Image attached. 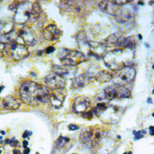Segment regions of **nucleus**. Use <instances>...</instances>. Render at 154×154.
<instances>
[{
	"instance_id": "45",
	"label": "nucleus",
	"mask_w": 154,
	"mask_h": 154,
	"mask_svg": "<svg viewBox=\"0 0 154 154\" xmlns=\"http://www.w3.org/2000/svg\"><path fill=\"white\" fill-rule=\"evenodd\" d=\"M4 88V86H0V93L1 92L2 90Z\"/></svg>"
},
{
	"instance_id": "32",
	"label": "nucleus",
	"mask_w": 154,
	"mask_h": 154,
	"mask_svg": "<svg viewBox=\"0 0 154 154\" xmlns=\"http://www.w3.org/2000/svg\"><path fill=\"white\" fill-rule=\"evenodd\" d=\"M5 49V45L0 43V58L3 56Z\"/></svg>"
},
{
	"instance_id": "48",
	"label": "nucleus",
	"mask_w": 154,
	"mask_h": 154,
	"mask_svg": "<svg viewBox=\"0 0 154 154\" xmlns=\"http://www.w3.org/2000/svg\"><path fill=\"white\" fill-rule=\"evenodd\" d=\"M2 151L0 150V154H1V153Z\"/></svg>"
},
{
	"instance_id": "47",
	"label": "nucleus",
	"mask_w": 154,
	"mask_h": 154,
	"mask_svg": "<svg viewBox=\"0 0 154 154\" xmlns=\"http://www.w3.org/2000/svg\"><path fill=\"white\" fill-rule=\"evenodd\" d=\"M1 133H2V135H4V134H5V131H2Z\"/></svg>"
},
{
	"instance_id": "24",
	"label": "nucleus",
	"mask_w": 154,
	"mask_h": 154,
	"mask_svg": "<svg viewBox=\"0 0 154 154\" xmlns=\"http://www.w3.org/2000/svg\"><path fill=\"white\" fill-rule=\"evenodd\" d=\"M104 95L105 99L108 100H112L118 98L117 85H111L106 87L104 90Z\"/></svg>"
},
{
	"instance_id": "17",
	"label": "nucleus",
	"mask_w": 154,
	"mask_h": 154,
	"mask_svg": "<svg viewBox=\"0 0 154 154\" xmlns=\"http://www.w3.org/2000/svg\"><path fill=\"white\" fill-rule=\"evenodd\" d=\"M49 97V100L52 106L56 109L62 107L66 97V92L64 89L54 91Z\"/></svg>"
},
{
	"instance_id": "6",
	"label": "nucleus",
	"mask_w": 154,
	"mask_h": 154,
	"mask_svg": "<svg viewBox=\"0 0 154 154\" xmlns=\"http://www.w3.org/2000/svg\"><path fill=\"white\" fill-rule=\"evenodd\" d=\"M136 71L131 66L123 67L112 73V82L115 85L125 86L130 84L135 78Z\"/></svg>"
},
{
	"instance_id": "14",
	"label": "nucleus",
	"mask_w": 154,
	"mask_h": 154,
	"mask_svg": "<svg viewBox=\"0 0 154 154\" xmlns=\"http://www.w3.org/2000/svg\"><path fill=\"white\" fill-rule=\"evenodd\" d=\"M91 106V101L85 96H79L76 97L74 102L72 111L74 113H83L85 112Z\"/></svg>"
},
{
	"instance_id": "37",
	"label": "nucleus",
	"mask_w": 154,
	"mask_h": 154,
	"mask_svg": "<svg viewBox=\"0 0 154 154\" xmlns=\"http://www.w3.org/2000/svg\"><path fill=\"white\" fill-rule=\"evenodd\" d=\"M28 142L27 141H26V140H24V141H23V146H24V147H26L27 146H28Z\"/></svg>"
},
{
	"instance_id": "9",
	"label": "nucleus",
	"mask_w": 154,
	"mask_h": 154,
	"mask_svg": "<svg viewBox=\"0 0 154 154\" xmlns=\"http://www.w3.org/2000/svg\"><path fill=\"white\" fill-rule=\"evenodd\" d=\"M32 3L29 1H23L16 11L14 22L19 25H25L31 18Z\"/></svg>"
},
{
	"instance_id": "16",
	"label": "nucleus",
	"mask_w": 154,
	"mask_h": 154,
	"mask_svg": "<svg viewBox=\"0 0 154 154\" xmlns=\"http://www.w3.org/2000/svg\"><path fill=\"white\" fill-rule=\"evenodd\" d=\"M43 34L45 39L48 41H54L59 39L63 33L55 25H50L44 29Z\"/></svg>"
},
{
	"instance_id": "7",
	"label": "nucleus",
	"mask_w": 154,
	"mask_h": 154,
	"mask_svg": "<svg viewBox=\"0 0 154 154\" xmlns=\"http://www.w3.org/2000/svg\"><path fill=\"white\" fill-rule=\"evenodd\" d=\"M59 7L62 12L72 13L78 17L84 16L87 9L85 2L81 1H62Z\"/></svg>"
},
{
	"instance_id": "34",
	"label": "nucleus",
	"mask_w": 154,
	"mask_h": 154,
	"mask_svg": "<svg viewBox=\"0 0 154 154\" xmlns=\"http://www.w3.org/2000/svg\"><path fill=\"white\" fill-rule=\"evenodd\" d=\"M18 143V141L17 140H15L14 139H12V140H11L10 144L11 146H15Z\"/></svg>"
},
{
	"instance_id": "21",
	"label": "nucleus",
	"mask_w": 154,
	"mask_h": 154,
	"mask_svg": "<svg viewBox=\"0 0 154 154\" xmlns=\"http://www.w3.org/2000/svg\"><path fill=\"white\" fill-rule=\"evenodd\" d=\"M15 22L14 20L10 18L3 19L0 21V34L6 35L14 30Z\"/></svg>"
},
{
	"instance_id": "12",
	"label": "nucleus",
	"mask_w": 154,
	"mask_h": 154,
	"mask_svg": "<svg viewBox=\"0 0 154 154\" xmlns=\"http://www.w3.org/2000/svg\"><path fill=\"white\" fill-rule=\"evenodd\" d=\"M45 82L48 89L52 91L64 89L66 85L64 78L54 73L47 75L45 79Z\"/></svg>"
},
{
	"instance_id": "15",
	"label": "nucleus",
	"mask_w": 154,
	"mask_h": 154,
	"mask_svg": "<svg viewBox=\"0 0 154 154\" xmlns=\"http://www.w3.org/2000/svg\"><path fill=\"white\" fill-rule=\"evenodd\" d=\"M94 78V76L89 72H85L74 78L71 87L74 89H80L88 85Z\"/></svg>"
},
{
	"instance_id": "43",
	"label": "nucleus",
	"mask_w": 154,
	"mask_h": 154,
	"mask_svg": "<svg viewBox=\"0 0 154 154\" xmlns=\"http://www.w3.org/2000/svg\"><path fill=\"white\" fill-rule=\"evenodd\" d=\"M138 4L139 5H142H142H144V3L143 1H139L138 2Z\"/></svg>"
},
{
	"instance_id": "1",
	"label": "nucleus",
	"mask_w": 154,
	"mask_h": 154,
	"mask_svg": "<svg viewBox=\"0 0 154 154\" xmlns=\"http://www.w3.org/2000/svg\"><path fill=\"white\" fill-rule=\"evenodd\" d=\"M20 94L24 103L32 106L46 103L50 95L46 86L32 81L26 82L21 85Z\"/></svg>"
},
{
	"instance_id": "22",
	"label": "nucleus",
	"mask_w": 154,
	"mask_h": 154,
	"mask_svg": "<svg viewBox=\"0 0 154 154\" xmlns=\"http://www.w3.org/2000/svg\"><path fill=\"white\" fill-rule=\"evenodd\" d=\"M3 106L8 110H16L18 109L20 105V103L18 99L12 96H7L3 99Z\"/></svg>"
},
{
	"instance_id": "30",
	"label": "nucleus",
	"mask_w": 154,
	"mask_h": 154,
	"mask_svg": "<svg viewBox=\"0 0 154 154\" xmlns=\"http://www.w3.org/2000/svg\"><path fill=\"white\" fill-rule=\"evenodd\" d=\"M94 113L93 109L90 110L88 112H85L82 113L83 118L86 119L90 120L93 118Z\"/></svg>"
},
{
	"instance_id": "5",
	"label": "nucleus",
	"mask_w": 154,
	"mask_h": 154,
	"mask_svg": "<svg viewBox=\"0 0 154 154\" xmlns=\"http://www.w3.org/2000/svg\"><path fill=\"white\" fill-rule=\"evenodd\" d=\"M58 56L64 66L75 67L86 60L83 53L77 50L62 48L59 50Z\"/></svg>"
},
{
	"instance_id": "28",
	"label": "nucleus",
	"mask_w": 154,
	"mask_h": 154,
	"mask_svg": "<svg viewBox=\"0 0 154 154\" xmlns=\"http://www.w3.org/2000/svg\"><path fill=\"white\" fill-rule=\"evenodd\" d=\"M70 141V139L67 137H60L58 139V141L57 142V147L58 148H62L67 143Z\"/></svg>"
},
{
	"instance_id": "26",
	"label": "nucleus",
	"mask_w": 154,
	"mask_h": 154,
	"mask_svg": "<svg viewBox=\"0 0 154 154\" xmlns=\"http://www.w3.org/2000/svg\"><path fill=\"white\" fill-rule=\"evenodd\" d=\"M43 11L39 2L36 1L32 3L31 18L34 20H38L41 17Z\"/></svg>"
},
{
	"instance_id": "25",
	"label": "nucleus",
	"mask_w": 154,
	"mask_h": 154,
	"mask_svg": "<svg viewBox=\"0 0 154 154\" xmlns=\"http://www.w3.org/2000/svg\"><path fill=\"white\" fill-rule=\"evenodd\" d=\"M18 37V34L13 30L11 33L2 35L0 37V43L6 45L13 42H17Z\"/></svg>"
},
{
	"instance_id": "23",
	"label": "nucleus",
	"mask_w": 154,
	"mask_h": 154,
	"mask_svg": "<svg viewBox=\"0 0 154 154\" xmlns=\"http://www.w3.org/2000/svg\"><path fill=\"white\" fill-rule=\"evenodd\" d=\"M94 79L97 82L100 83L108 82L111 81L112 73L106 70H102L94 76Z\"/></svg>"
},
{
	"instance_id": "20",
	"label": "nucleus",
	"mask_w": 154,
	"mask_h": 154,
	"mask_svg": "<svg viewBox=\"0 0 154 154\" xmlns=\"http://www.w3.org/2000/svg\"><path fill=\"white\" fill-rule=\"evenodd\" d=\"M137 44V39L133 36H130L128 37H124L121 36L119 38L116 46L122 48L124 49L133 50L136 47Z\"/></svg>"
},
{
	"instance_id": "13",
	"label": "nucleus",
	"mask_w": 154,
	"mask_h": 154,
	"mask_svg": "<svg viewBox=\"0 0 154 154\" xmlns=\"http://www.w3.org/2000/svg\"><path fill=\"white\" fill-rule=\"evenodd\" d=\"M18 35L22 38L25 44L29 46H33L37 42V37L35 33L29 26H24L20 29Z\"/></svg>"
},
{
	"instance_id": "41",
	"label": "nucleus",
	"mask_w": 154,
	"mask_h": 154,
	"mask_svg": "<svg viewBox=\"0 0 154 154\" xmlns=\"http://www.w3.org/2000/svg\"><path fill=\"white\" fill-rule=\"evenodd\" d=\"M147 102H148V103H152V99H151V98H149L147 100Z\"/></svg>"
},
{
	"instance_id": "11",
	"label": "nucleus",
	"mask_w": 154,
	"mask_h": 154,
	"mask_svg": "<svg viewBox=\"0 0 154 154\" xmlns=\"http://www.w3.org/2000/svg\"><path fill=\"white\" fill-rule=\"evenodd\" d=\"M83 45L86 46L88 47V55L94 57L97 59H103L107 53L108 46L104 43L91 41L88 39Z\"/></svg>"
},
{
	"instance_id": "40",
	"label": "nucleus",
	"mask_w": 154,
	"mask_h": 154,
	"mask_svg": "<svg viewBox=\"0 0 154 154\" xmlns=\"http://www.w3.org/2000/svg\"><path fill=\"white\" fill-rule=\"evenodd\" d=\"M150 130H151L150 131V134L152 136H153V134H154V131H153V127H151L150 128Z\"/></svg>"
},
{
	"instance_id": "3",
	"label": "nucleus",
	"mask_w": 154,
	"mask_h": 154,
	"mask_svg": "<svg viewBox=\"0 0 154 154\" xmlns=\"http://www.w3.org/2000/svg\"><path fill=\"white\" fill-rule=\"evenodd\" d=\"M94 114L107 123L117 122L122 114L119 107L107 103H100L92 109Z\"/></svg>"
},
{
	"instance_id": "19",
	"label": "nucleus",
	"mask_w": 154,
	"mask_h": 154,
	"mask_svg": "<svg viewBox=\"0 0 154 154\" xmlns=\"http://www.w3.org/2000/svg\"><path fill=\"white\" fill-rule=\"evenodd\" d=\"M100 9L104 13L114 16L120 6L115 4L113 1H100L98 3Z\"/></svg>"
},
{
	"instance_id": "44",
	"label": "nucleus",
	"mask_w": 154,
	"mask_h": 154,
	"mask_svg": "<svg viewBox=\"0 0 154 154\" xmlns=\"http://www.w3.org/2000/svg\"><path fill=\"white\" fill-rule=\"evenodd\" d=\"M154 2L153 1H149V5H150V6H152V5H153L154 4Z\"/></svg>"
},
{
	"instance_id": "4",
	"label": "nucleus",
	"mask_w": 154,
	"mask_h": 154,
	"mask_svg": "<svg viewBox=\"0 0 154 154\" xmlns=\"http://www.w3.org/2000/svg\"><path fill=\"white\" fill-rule=\"evenodd\" d=\"M105 132L104 129L101 126H90L81 132L80 140L85 146L91 148L95 147L100 142Z\"/></svg>"
},
{
	"instance_id": "36",
	"label": "nucleus",
	"mask_w": 154,
	"mask_h": 154,
	"mask_svg": "<svg viewBox=\"0 0 154 154\" xmlns=\"http://www.w3.org/2000/svg\"><path fill=\"white\" fill-rule=\"evenodd\" d=\"M30 152V149L29 148H26L25 150H24V154H28Z\"/></svg>"
},
{
	"instance_id": "38",
	"label": "nucleus",
	"mask_w": 154,
	"mask_h": 154,
	"mask_svg": "<svg viewBox=\"0 0 154 154\" xmlns=\"http://www.w3.org/2000/svg\"><path fill=\"white\" fill-rule=\"evenodd\" d=\"M13 154H22L20 150H13Z\"/></svg>"
},
{
	"instance_id": "8",
	"label": "nucleus",
	"mask_w": 154,
	"mask_h": 154,
	"mask_svg": "<svg viewBox=\"0 0 154 154\" xmlns=\"http://www.w3.org/2000/svg\"><path fill=\"white\" fill-rule=\"evenodd\" d=\"M5 51L7 54L17 61L25 59L29 54L26 47L17 42L5 45Z\"/></svg>"
},
{
	"instance_id": "10",
	"label": "nucleus",
	"mask_w": 154,
	"mask_h": 154,
	"mask_svg": "<svg viewBox=\"0 0 154 154\" xmlns=\"http://www.w3.org/2000/svg\"><path fill=\"white\" fill-rule=\"evenodd\" d=\"M131 2L120 6L115 13V20L119 24L128 23L135 17L137 10L135 6L130 3Z\"/></svg>"
},
{
	"instance_id": "29",
	"label": "nucleus",
	"mask_w": 154,
	"mask_h": 154,
	"mask_svg": "<svg viewBox=\"0 0 154 154\" xmlns=\"http://www.w3.org/2000/svg\"><path fill=\"white\" fill-rule=\"evenodd\" d=\"M22 1H15L11 3L9 7V9L11 11H16L17 10V8H18L19 5H20V3L22 2Z\"/></svg>"
},
{
	"instance_id": "35",
	"label": "nucleus",
	"mask_w": 154,
	"mask_h": 154,
	"mask_svg": "<svg viewBox=\"0 0 154 154\" xmlns=\"http://www.w3.org/2000/svg\"><path fill=\"white\" fill-rule=\"evenodd\" d=\"M29 135V132H28L27 131H26L24 132L22 137H23L24 138H27L28 137Z\"/></svg>"
},
{
	"instance_id": "46",
	"label": "nucleus",
	"mask_w": 154,
	"mask_h": 154,
	"mask_svg": "<svg viewBox=\"0 0 154 154\" xmlns=\"http://www.w3.org/2000/svg\"><path fill=\"white\" fill-rule=\"evenodd\" d=\"M138 37L140 39V40H141V39H142V36H141V35H140V34L138 35Z\"/></svg>"
},
{
	"instance_id": "18",
	"label": "nucleus",
	"mask_w": 154,
	"mask_h": 154,
	"mask_svg": "<svg viewBox=\"0 0 154 154\" xmlns=\"http://www.w3.org/2000/svg\"><path fill=\"white\" fill-rule=\"evenodd\" d=\"M52 71L55 74L64 79L65 77H71L75 75L74 67L72 66L54 65L52 66Z\"/></svg>"
},
{
	"instance_id": "31",
	"label": "nucleus",
	"mask_w": 154,
	"mask_h": 154,
	"mask_svg": "<svg viewBox=\"0 0 154 154\" xmlns=\"http://www.w3.org/2000/svg\"><path fill=\"white\" fill-rule=\"evenodd\" d=\"M55 50V48L54 47L49 46L47 48L45 51L47 54H49L53 53V52H54Z\"/></svg>"
},
{
	"instance_id": "33",
	"label": "nucleus",
	"mask_w": 154,
	"mask_h": 154,
	"mask_svg": "<svg viewBox=\"0 0 154 154\" xmlns=\"http://www.w3.org/2000/svg\"><path fill=\"white\" fill-rule=\"evenodd\" d=\"M69 128L71 130L74 131L78 129L79 127L77 125H74V124H70L69 126Z\"/></svg>"
},
{
	"instance_id": "39",
	"label": "nucleus",
	"mask_w": 154,
	"mask_h": 154,
	"mask_svg": "<svg viewBox=\"0 0 154 154\" xmlns=\"http://www.w3.org/2000/svg\"><path fill=\"white\" fill-rule=\"evenodd\" d=\"M43 53H44V51L43 50H38L37 52V55H38L41 56L43 54Z\"/></svg>"
},
{
	"instance_id": "27",
	"label": "nucleus",
	"mask_w": 154,
	"mask_h": 154,
	"mask_svg": "<svg viewBox=\"0 0 154 154\" xmlns=\"http://www.w3.org/2000/svg\"><path fill=\"white\" fill-rule=\"evenodd\" d=\"M121 35L119 34H114L111 35L107 37L104 40L105 43L104 44L108 46L109 45H114L116 46L119 41V38L120 37Z\"/></svg>"
},
{
	"instance_id": "2",
	"label": "nucleus",
	"mask_w": 154,
	"mask_h": 154,
	"mask_svg": "<svg viewBox=\"0 0 154 154\" xmlns=\"http://www.w3.org/2000/svg\"><path fill=\"white\" fill-rule=\"evenodd\" d=\"M132 51L130 49L118 48L107 52L103 58L105 66L114 71L130 66L129 65L132 63L134 55Z\"/></svg>"
},
{
	"instance_id": "42",
	"label": "nucleus",
	"mask_w": 154,
	"mask_h": 154,
	"mask_svg": "<svg viewBox=\"0 0 154 154\" xmlns=\"http://www.w3.org/2000/svg\"><path fill=\"white\" fill-rule=\"evenodd\" d=\"M5 142H6V144H10V143L11 140L7 139H6V140H5Z\"/></svg>"
}]
</instances>
